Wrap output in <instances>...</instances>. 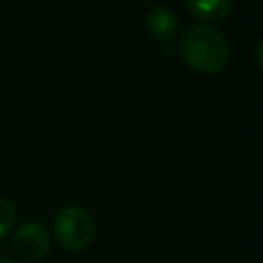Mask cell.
I'll list each match as a JSON object with an SVG mask.
<instances>
[{"label": "cell", "instance_id": "6da1fadb", "mask_svg": "<svg viewBox=\"0 0 263 263\" xmlns=\"http://www.w3.org/2000/svg\"><path fill=\"white\" fill-rule=\"evenodd\" d=\"M179 53L199 74H218L228 66L230 45L222 31L212 25H191L179 41Z\"/></svg>", "mask_w": 263, "mask_h": 263}, {"label": "cell", "instance_id": "7a4b0ae2", "mask_svg": "<svg viewBox=\"0 0 263 263\" xmlns=\"http://www.w3.org/2000/svg\"><path fill=\"white\" fill-rule=\"evenodd\" d=\"M97 226L88 210L82 205H66L53 218V236L62 249L80 253L95 240Z\"/></svg>", "mask_w": 263, "mask_h": 263}, {"label": "cell", "instance_id": "3957f363", "mask_svg": "<svg viewBox=\"0 0 263 263\" xmlns=\"http://www.w3.org/2000/svg\"><path fill=\"white\" fill-rule=\"evenodd\" d=\"M51 247L49 230L39 220L23 222L10 238V249L21 263H39L47 257Z\"/></svg>", "mask_w": 263, "mask_h": 263}, {"label": "cell", "instance_id": "277c9868", "mask_svg": "<svg viewBox=\"0 0 263 263\" xmlns=\"http://www.w3.org/2000/svg\"><path fill=\"white\" fill-rule=\"evenodd\" d=\"M146 29L152 33V37H156L158 41H171L177 31H179V18L177 14L171 10V6H154L148 14H146Z\"/></svg>", "mask_w": 263, "mask_h": 263}, {"label": "cell", "instance_id": "5b68a950", "mask_svg": "<svg viewBox=\"0 0 263 263\" xmlns=\"http://www.w3.org/2000/svg\"><path fill=\"white\" fill-rule=\"evenodd\" d=\"M234 0H185L187 12L201 23H218L232 10Z\"/></svg>", "mask_w": 263, "mask_h": 263}, {"label": "cell", "instance_id": "8992f818", "mask_svg": "<svg viewBox=\"0 0 263 263\" xmlns=\"http://www.w3.org/2000/svg\"><path fill=\"white\" fill-rule=\"evenodd\" d=\"M16 224V208L6 199L0 197V238L6 236Z\"/></svg>", "mask_w": 263, "mask_h": 263}, {"label": "cell", "instance_id": "52a82bcc", "mask_svg": "<svg viewBox=\"0 0 263 263\" xmlns=\"http://www.w3.org/2000/svg\"><path fill=\"white\" fill-rule=\"evenodd\" d=\"M0 263H18L16 259H10V257H0Z\"/></svg>", "mask_w": 263, "mask_h": 263}]
</instances>
